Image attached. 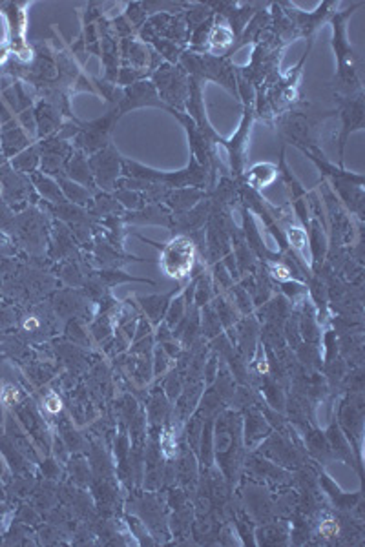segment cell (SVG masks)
<instances>
[{
    "label": "cell",
    "instance_id": "obj_1",
    "mask_svg": "<svg viewBox=\"0 0 365 547\" xmlns=\"http://www.w3.org/2000/svg\"><path fill=\"white\" fill-rule=\"evenodd\" d=\"M214 460L218 462V471L225 478L229 489L241 478L245 464V441H243V423L239 414L225 411L218 416V423L212 434Z\"/></svg>",
    "mask_w": 365,
    "mask_h": 547
},
{
    "label": "cell",
    "instance_id": "obj_2",
    "mask_svg": "<svg viewBox=\"0 0 365 547\" xmlns=\"http://www.w3.org/2000/svg\"><path fill=\"white\" fill-rule=\"evenodd\" d=\"M152 243V241H148ZM161 250V268L166 276L181 282L191 276L196 266V243L189 236H173L164 246L152 243Z\"/></svg>",
    "mask_w": 365,
    "mask_h": 547
},
{
    "label": "cell",
    "instance_id": "obj_3",
    "mask_svg": "<svg viewBox=\"0 0 365 547\" xmlns=\"http://www.w3.org/2000/svg\"><path fill=\"white\" fill-rule=\"evenodd\" d=\"M39 150H41V170L42 173L50 175V177H64L66 175V168L68 162L73 155L71 146L57 137H46L39 143Z\"/></svg>",
    "mask_w": 365,
    "mask_h": 547
},
{
    "label": "cell",
    "instance_id": "obj_4",
    "mask_svg": "<svg viewBox=\"0 0 365 547\" xmlns=\"http://www.w3.org/2000/svg\"><path fill=\"white\" fill-rule=\"evenodd\" d=\"M121 162H123V159L112 146H107V148L96 152L94 157L88 161L96 185H101V189H107V190L116 189L119 173H121Z\"/></svg>",
    "mask_w": 365,
    "mask_h": 547
},
{
    "label": "cell",
    "instance_id": "obj_5",
    "mask_svg": "<svg viewBox=\"0 0 365 547\" xmlns=\"http://www.w3.org/2000/svg\"><path fill=\"white\" fill-rule=\"evenodd\" d=\"M155 84L164 101L175 103V105H181L182 101H185L187 84H185V79H182L181 71H175L170 66H163L155 73Z\"/></svg>",
    "mask_w": 365,
    "mask_h": 547
},
{
    "label": "cell",
    "instance_id": "obj_6",
    "mask_svg": "<svg viewBox=\"0 0 365 547\" xmlns=\"http://www.w3.org/2000/svg\"><path fill=\"white\" fill-rule=\"evenodd\" d=\"M32 141L33 139L15 119H10L8 123L3 125V128H0V153L8 159H14L15 155L30 148Z\"/></svg>",
    "mask_w": 365,
    "mask_h": 547
},
{
    "label": "cell",
    "instance_id": "obj_7",
    "mask_svg": "<svg viewBox=\"0 0 365 547\" xmlns=\"http://www.w3.org/2000/svg\"><path fill=\"white\" fill-rule=\"evenodd\" d=\"M33 116H35V123H37V135L41 139H46V137H51V134L55 130H59L61 126V116L57 114V110L41 101L35 108H33Z\"/></svg>",
    "mask_w": 365,
    "mask_h": 547
},
{
    "label": "cell",
    "instance_id": "obj_8",
    "mask_svg": "<svg viewBox=\"0 0 365 547\" xmlns=\"http://www.w3.org/2000/svg\"><path fill=\"white\" fill-rule=\"evenodd\" d=\"M66 177L71 179L73 182H77V185L84 187V189H94L96 187L94 175H91L88 159L84 157L82 152H75L71 155V159L68 162V168H66Z\"/></svg>",
    "mask_w": 365,
    "mask_h": 547
},
{
    "label": "cell",
    "instance_id": "obj_9",
    "mask_svg": "<svg viewBox=\"0 0 365 547\" xmlns=\"http://www.w3.org/2000/svg\"><path fill=\"white\" fill-rule=\"evenodd\" d=\"M270 434V427L265 422V418H261L259 413H248L247 420H245V431H243V441L245 447H254L256 443H259L263 438H267Z\"/></svg>",
    "mask_w": 365,
    "mask_h": 547
},
{
    "label": "cell",
    "instance_id": "obj_10",
    "mask_svg": "<svg viewBox=\"0 0 365 547\" xmlns=\"http://www.w3.org/2000/svg\"><path fill=\"white\" fill-rule=\"evenodd\" d=\"M278 173H280V168H276L274 164L257 162L247 172V182L250 189H256V190L265 189L278 179Z\"/></svg>",
    "mask_w": 365,
    "mask_h": 547
},
{
    "label": "cell",
    "instance_id": "obj_11",
    "mask_svg": "<svg viewBox=\"0 0 365 547\" xmlns=\"http://www.w3.org/2000/svg\"><path fill=\"white\" fill-rule=\"evenodd\" d=\"M256 542L263 543V545H282L287 543L289 540V525L284 522H274V524H265L261 527H257V531L254 533Z\"/></svg>",
    "mask_w": 365,
    "mask_h": 547
},
{
    "label": "cell",
    "instance_id": "obj_12",
    "mask_svg": "<svg viewBox=\"0 0 365 547\" xmlns=\"http://www.w3.org/2000/svg\"><path fill=\"white\" fill-rule=\"evenodd\" d=\"M32 181H33L35 189L39 190V194L44 199H48V201H51L55 205H66L68 203V199L64 198V194H62V190L59 187V182L53 181L50 175L35 172V173H32Z\"/></svg>",
    "mask_w": 365,
    "mask_h": 547
},
{
    "label": "cell",
    "instance_id": "obj_13",
    "mask_svg": "<svg viewBox=\"0 0 365 547\" xmlns=\"http://www.w3.org/2000/svg\"><path fill=\"white\" fill-rule=\"evenodd\" d=\"M363 123V105H361V99H356V101H351L345 108H343V134H342V143H340V159L343 155V146H345V141L349 137V134L352 130H358ZM342 168V164H340Z\"/></svg>",
    "mask_w": 365,
    "mask_h": 547
},
{
    "label": "cell",
    "instance_id": "obj_14",
    "mask_svg": "<svg viewBox=\"0 0 365 547\" xmlns=\"http://www.w3.org/2000/svg\"><path fill=\"white\" fill-rule=\"evenodd\" d=\"M285 241L304 257L307 264H313V248H311V237L309 234L298 227V225H289L285 228Z\"/></svg>",
    "mask_w": 365,
    "mask_h": 547
},
{
    "label": "cell",
    "instance_id": "obj_15",
    "mask_svg": "<svg viewBox=\"0 0 365 547\" xmlns=\"http://www.w3.org/2000/svg\"><path fill=\"white\" fill-rule=\"evenodd\" d=\"M172 296H175V291H173V292H170V294H164V296H148V298H139V301H141V305H143L145 312L148 314V318H150V321H152L154 325H157V323L163 320V316L166 314Z\"/></svg>",
    "mask_w": 365,
    "mask_h": 547
},
{
    "label": "cell",
    "instance_id": "obj_16",
    "mask_svg": "<svg viewBox=\"0 0 365 547\" xmlns=\"http://www.w3.org/2000/svg\"><path fill=\"white\" fill-rule=\"evenodd\" d=\"M205 194H201L198 189H175L173 192L166 194V201L175 210H189Z\"/></svg>",
    "mask_w": 365,
    "mask_h": 547
},
{
    "label": "cell",
    "instance_id": "obj_17",
    "mask_svg": "<svg viewBox=\"0 0 365 547\" xmlns=\"http://www.w3.org/2000/svg\"><path fill=\"white\" fill-rule=\"evenodd\" d=\"M12 164L17 172L23 173H35L37 168H41V150H39V143L26 148L24 152H21L19 155H15L12 159Z\"/></svg>",
    "mask_w": 365,
    "mask_h": 547
},
{
    "label": "cell",
    "instance_id": "obj_18",
    "mask_svg": "<svg viewBox=\"0 0 365 547\" xmlns=\"http://www.w3.org/2000/svg\"><path fill=\"white\" fill-rule=\"evenodd\" d=\"M57 182L59 187L64 194V198L75 205H86L88 201H91V194L88 189L77 185V182H73L71 179H68L66 175L64 177H57Z\"/></svg>",
    "mask_w": 365,
    "mask_h": 547
},
{
    "label": "cell",
    "instance_id": "obj_19",
    "mask_svg": "<svg viewBox=\"0 0 365 547\" xmlns=\"http://www.w3.org/2000/svg\"><path fill=\"white\" fill-rule=\"evenodd\" d=\"M207 41H209V46L212 51H216V50L223 51L234 42V32L227 24L218 23L216 26H212Z\"/></svg>",
    "mask_w": 365,
    "mask_h": 547
},
{
    "label": "cell",
    "instance_id": "obj_20",
    "mask_svg": "<svg viewBox=\"0 0 365 547\" xmlns=\"http://www.w3.org/2000/svg\"><path fill=\"white\" fill-rule=\"evenodd\" d=\"M322 484H323V487L332 489V493H329V495L334 498V504H336L340 509H351V507L354 505V502L360 500V495H354V496L343 495L338 487H334V484H332V482L329 480V477H325L323 473H322Z\"/></svg>",
    "mask_w": 365,
    "mask_h": 547
},
{
    "label": "cell",
    "instance_id": "obj_21",
    "mask_svg": "<svg viewBox=\"0 0 365 547\" xmlns=\"http://www.w3.org/2000/svg\"><path fill=\"white\" fill-rule=\"evenodd\" d=\"M23 391L15 384H5L3 389H0V402L6 409H15L23 402Z\"/></svg>",
    "mask_w": 365,
    "mask_h": 547
},
{
    "label": "cell",
    "instance_id": "obj_22",
    "mask_svg": "<svg viewBox=\"0 0 365 547\" xmlns=\"http://www.w3.org/2000/svg\"><path fill=\"white\" fill-rule=\"evenodd\" d=\"M318 534L323 540H336L340 536V522L331 515L322 516V520L318 524Z\"/></svg>",
    "mask_w": 365,
    "mask_h": 547
},
{
    "label": "cell",
    "instance_id": "obj_23",
    "mask_svg": "<svg viewBox=\"0 0 365 547\" xmlns=\"http://www.w3.org/2000/svg\"><path fill=\"white\" fill-rule=\"evenodd\" d=\"M166 325L168 327H173V325H177L179 321H181V318L185 316V300L182 298H177V300H173V301H170V305H168V311H166Z\"/></svg>",
    "mask_w": 365,
    "mask_h": 547
},
{
    "label": "cell",
    "instance_id": "obj_24",
    "mask_svg": "<svg viewBox=\"0 0 365 547\" xmlns=\"http://www.w3.org/2000/svg\"><path fill=\"white\" fill-rule=\"evenodd\" d=\"M268 274L274 278L278 280L282 283H287V282H293V272L287 264L280 263V261H270L268 263Z\"/></svg>",
    "mask_w": 365,
    "mask_h": 547
},
{
    "label": "cell",
    "instance_id": "obj_25",
    "mask_svg": "<svg viewBox=\"0 0 365 547\" xmlns=\"http://www.w3.org/2000/svg\"><path fill=\"white\" fill-rule=\"evenodd\" d=\"M44 409H46V413H50V414H59L61 413V409H62V402H61V398H59V394L57 393H48L46 396H44Z\"/></svg>",
    "mask_w": 365,
    "mask_h": 547
},
{
    "label": "cell",
    "instance_id": "obj_26",
    "mask_svg": "<svg viewBox=\"0 0 365 547\" xmlns=\"http://www.w3.org/2000/svg\"><path fill=\"white\" fill-rule=\"evenodd\" d=\"M10 477V469H8V460L5 459V454L0 452V480H6Z\"/></svg>",
    "mask_w": 365,
    "mask_h": 547
},
{
    "label": "cell",
    "instance_id": "obj_27",
    "mask_svg": "<svg viewBox=\"0 0 365 547\" xmlns=\"http://www.w3.org/2000/svg\"><path fill=\"white\" fill-rule=\"evenodd\" d=\"M8 515L10 511L6 509V505H0V529H3V522H8Z\"/></svg>",
    "mask_w": 365,
    "mask_h": 547
},
{
    "label": "cell",
    "instance_id": "obj_28",
    "mask_svg": "<svg viewBox=\"0 0 365 547\" xmlns=\"http://www.w3.org/2000/svg\"><path fill=\"white\" fill-rule=\"evenodd\" d=\"M6 53H8V48L6 46H0V62H3L6 59Z\"/></svg>",
    "mask_w": 365,
    "mask_h": 547
},
{
    "label": "cell",
    "instance_id": "obj_29",
    "mask_svg": "<svg viewBox=\"0 0 365 547\" xmlns=\"http://www.w3.org/2000/svg\"><path fill=\"white\" fill-rule=\"evenodd\" d=\"M5 500H6V493H5L3 484H0V502H5Z\"/></svg>",
    "mask_w": 365,
    "mask_h": 547
},
{
    "label": "cell",
    "instance_id": "obj_30",
    "mask_svg": "<svg viewBox=\"0 0 365 547\" xmlns=\"http://www.w3.org/2000/svg\"><path fill=\"white\" fill-rule=\"evenodd\" d=\"M0 128H3V121H0Z\"/></svg>",
    "mask_w": 365,
    "mask_h": 547
}]
</instances>
